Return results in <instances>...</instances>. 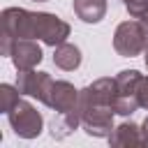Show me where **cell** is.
I'll use <instances>...</instances> for the list:
<instances>
[{
    "label": "cell",
    "instance_id": "6da1fadb",
    "mask_svg": "<svg viewBox=\"0 0 148 148\" xmlns=\"http://www.w3.org/2000/svg\"><path fill=\"white\" fill-rule=\"evenodd\" d=\"M2 37L7 39H42L49 46H58L69 37V23L49 12H28L21 7H7L2 12Z\"/></svg>",
    "mask_w": 148,
    "mask_h": 148
},
{
    "label": "cell",
    "instance_id": "7a4b0ae2",
    "mask_svg": "<svg viewBox=\"0 0 148 148\" xmlns=\"http://www.w3.org/2000/svg\"><path fill=\"white\" fill-rule=\"evenodd\" d=\"M113 102H116V79H97L83 90H79L81 127L88 136L109 139L113 132Z\"/></svg>",
    "mask_w": 148,
    "mask_h": 148
},
{
    "label": "cell",
    "instance_id": "3957f363",
    "mask_svg": "<svg viewBox=\"0 0 148 148\" xmlns=\"http://www.w3.org/2000/svg\"><path fill=\"white\" fill-rule=\"evenodd\" d=\"M116 102H113V111L118 116H130L134 113L141 104H139V88L143 76L136 69H123L116 76Z\"/></svg>",
    "mask_w": 148,
    "mask_h": 148
},
{
    "label": "cell",
    "instance_id": "277c9868",
    "mask_svg": "<svg viewBox=\"0 0 148 148\" xmlns=\"http://www.w3.org/2000/svg\"><path fill=\"white\" fill-rule=\"evenodd\" d=\"M7 118H9V125L14 130L16 136L21 139H35L42 134V127H44V118L42 113L23 97H18V102L7 111Z\"/></svg>",
    "mask_w": 148,
    "mask_h": 148
},
{
    "label": "cell",
    "instance_id": "5b68a950",
    "mask_svg": "<svg viewBox=\"0 0 148 148\" xmlns=\"http://www.w3.org/2000/svg\"><path fill=\"white\" fill-rule=\"evenodd\" d=\"M0 53L12 58L16 72H28V69H35L44 53H42V46L35 42V39H7L2 37V44H0Z\"/></svg>",
    "mask_w": 148,
    "mask_h": 148
},
{
    "label": "cell",
    "instance_id": "8992f818",
    "mask_svg": "<svg viewBox=\"0 0 148 148\" xmlns=\"http://www.w3.org/2000/svg\"><path fill=\"white\" fill-rule=\"evenodd\" d=\"M113 49L123 58H134L141 51H146V30L141 18L136 21H123L113 32Z\"/></svg>",
    "mask_w": 148,
    "mask_h": 148
},
{
    "label": "cell",
    "instance_id": "52a82bcc",
    "mask_svg": "<svg viewBox=\"0 0 148 148\" xmlns=\"http://www.w3.org/2000/svg\"><path fill=\"white\" fill-rule=\"evenodd\" d=\"M49 109H53L56 113H69V111H76L79 109V90L69 83V81H56L51 83V90L46 95V102H44Z\"/></svg>",
    "mask_w": 148,
    "mask_h": 148
},
{
    "label": "cell",
    "instance_id": "ba28073f",
    "mask_svg": "<svg viewBox=\"0 0 148 148\" xmlns=\"http://www.w3.org/2000/svg\"><path fill=\"white\" fill-rule=\"evenodd\" d=\"M51 83H53L51 74H49V72H37V69L18 72V79H16L18 92L39 99L42 104L46 102V95H49V90H51Z\"/></svg>",
    "mask_w": 148,
    "mask_h": 148
},
{
    "label": "cell",
    "instance_id": "9c48e42d",
    "mask_svg": "<svg viewBox=\"0 0 148 148\" xmlns=\"http://www.w3.org/2000/svg\"><path fill=\"white\" fill-rule=\"evenodd\" d=\"M72 7L83 23H99L106 16V0H74Z\"/></svg>",
    "mask_w": 148,
    "mask_h": 148
},
{
    "label": "cell",
    "instance_id": "30bf717a",
    "mask_svg": "<svg viewBox=\"0 0 148 148\" xmlns=\"http://www.w3.org/2000/svg\"><path fill=\"white\" fill-rule=\"evenodd\" d=\"M111 146H143V134L141 127L136 123H123L118 127H113L111 136H109Z\"/></svg>",
    "mask_w": 148,
    "mask_h": 148
},
{
    "label": "cell",
    "instance_id": "8fae6325",
    "mask_svg": "<svg viewBox=\"0 0 148 148\" xmlns=\"http://www.w3.org/2000/svg\"><path fill=\"white\" fill-rule=\"evenodd\" d=\"M53 62L56 67L65 69V72H74L79 65H81V49L76 44H69V42H62L56 46L53 51Z\"/></svg>",
    "mask_w": 148,
    "mask_h": 148
},
{
    "label": "cell",
    "instance_id": "7c38bea8",
    "mask_svg": "<svg viewBox=\"0 0 148 148\" xmlns=\"http://www.w3.org/2000/svg\"><path fill=\"white\" fill-rule=\"evenodd\" d=\"M81 125V111H69V113H56L51 120V136L53 139H67L76 127Z\"/></svg>",
    "mask_w": 148,
    "mask_h": 148
},
{
    "label": "cell",
    "instance_id": "4fadbf2b",
    "mask_svg": "<svg viewBox=\"0 0 148 148\" xmlns=\"http://www.w3.org/2000/svg\"><path fill=\"white\" fill-rule=\"evenodd\" d=\"M18 97H21L18 88H14V86H9V83H2V86H0V111L7 113V111L18 102Z\"/></svg>",
    "mask_w": 148,
    "mask_h": 148
},
{
    "label": "cell",
    "instance_id": "5bb4252c",
    "mask_svg": "<svg viewBox=\"0 0 148 148\" xmlns=\"http://www.w3.org/2000/svg\"><path fill=\"white\" fill-rule=\"evenodd\" d=\"M120 5L130 12L132 18H143V16H148V0H120Z\"/></svg>",
    "mask_w": 148,
    "mask_h": 148
},
{
    "label": "cell",
    "instance_id": "9a60e30c",
    "mask_svg": "<svg viewBox=\"0 0 148 148\" xmlns=\"http://www.w3.org/2000/svg\"><path fill=\"white\" fill-rule=\"evenodd\" d=\"M139 104H141V109H148V79L141 81V88H139Z\"/></svg>",
    "mask_w": 148,
    "mask_h": 148
},
{
    "label": "cell",
    "instance_id": "2e32d148",
    "mask_svg": "<svg viewBox=\"0 0 148 148\" xmlns=\"http://www.w3.org/2000/svg\"><path fill=\"white\" fill-rule=\"evenodd\" d=\"M141 134H143V146H148V116H146V120L141 125Z\"/></svg>",
    "mask_w": 148,
    "mask_h": 148
},
{
    "label": "cell",
    "instance_id": "e0dca14e",
    "mask_svg": "<svg viewBox=\"0 0 148 148\" xmlns=\"http://www.w3.org/2000/svg\"><path fill=\"white\" fill-rule=\"evenodd\" d=\"M143 53H146V67H148V49H146V51H143Z\"/></svg>",
    "mask_w": 148,
    "mask_h": 148
},
{
    "label": "cell",
    "instance_id": "ac0fdd59",
    "mask_svg": "<svg viewBox=\"0 0 148 148\" xmlns=\"http://www.w3.org/2000/svg\"><path fill=\"white\" fill-rule=\"evenodd\" d=\"M35 2H46V0H35Z\"/></svg>",
    "mask_w": 148,
    "mask_h": 148
}]
</instances>
